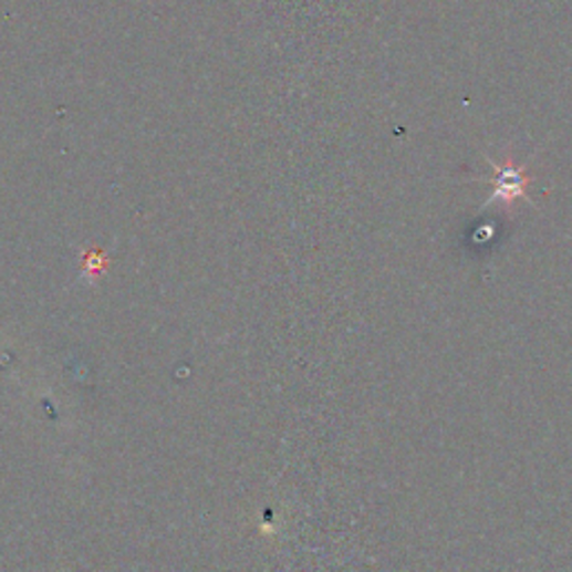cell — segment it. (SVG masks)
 Masks as SVG:
<instances>
[{
	"label": "cell",
	"instance_id": "cell-1",
	"mask_svg": "<svg viewBox=\"0 0 572 572\" xmlns=\"http://www.w3.org/2000/svg\"><path fill=\"white\" fill-rule=\"evenodd\" d=\"M488 164H490L495 177L490 179V184H492V195H490V199L483 204L486 208L492 206V204H499L506 212H512V208H514V204H517L519 199L530 201L528 188H530V184H532L534 179H532V175L528 173V166L517 164L512 155H508L503 162H495V159L488 157ZM530 204H532V201H530Z\"/></svg>",
	"mask_w": 572,
	"mask_h": 572
}]
</instances>
